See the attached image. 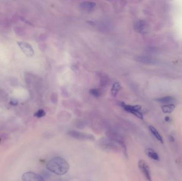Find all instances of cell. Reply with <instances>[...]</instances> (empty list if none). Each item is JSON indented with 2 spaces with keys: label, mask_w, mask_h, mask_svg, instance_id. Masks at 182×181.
<instances>
[{
  "label": "cell",
  "mask_w": 182,
  "mask_h": 181,
  "mask_svg": "<svg viewBox=\"0 0 182 181\" xmlns=\"http://www.w3.org/2000/svg\"><path fill=\"white\" fill-rule=\"evenodd\" d=\"M46 168L49 171L58 175L66 174L69 170V165L67 161L61 157H55L48 161Z\"/></svg>",
  "instance_id": "1"
},
{
  "label": "cell",
  "mask_w": 182,
  "mask_h": 181,
  "mask_svg": "<svg viewBox=\"0 0 182 181\" xmlns=\"http://www.w3.org/2000/svg\"><path fill=\"white\" fill-rule=\"evenodd\" d=\"M68 135H69L71 137L78 140L92 141L95 140V137L93 135L89 133H84L80 131L71 130L68 132Z\"/></svg>",
  "instance_id": "2"
},
{
  "label": "cell",
  "mask_w": 182,
  "mask_h": 181,
  "mask_svg": "<svg viewBox=\"0 0 182 181\" xmlns=\"http://www.w3.org/2000/svg\"><path fill=\"white\" fill-rule=\"evenodd\" d=\"M121 105L124 108V110L134 115L135 116H136V117L140 119H143V114L140 112V110H141V107L140 106L127 105H126L125 104H124V103L121 104Z\"/></svg>",
  "instance_id": "3"
},
{
  "label": "cell",
  "mask_w": 182,
  "mask_h": 181,
  "mask_svg": "<svg viewBox=\"0 0 182 181\" xmlns=\"http://www.w3.org/2000/svg\"><path fill=\"white\" fill-rule=\"evenodd\" d=\"M139 169L141 170L144 176L148 181H152V178L151 175V171L150 167L147 163L144 160H140L138 163Z\"/></svg>",
  "instance_id": "4"
},
{
  "label": "cell",
  "mask_w": 182,
  "mask_h": 181,
  "mask_svg": "<svg viewBox=\"0 0 182 181\" xmlns=\"http://www.w3.org/2000/svg\"><path fill=\"white\" fill-rule=\"evenodd\" d=\"M22 181H45L43 177L36 173L26 172L21 177Z\"/></svg>",
  "instance_id": "5"
},
{
  "label": "cell",
  "mask_w": 182,
  "mask_h": 181,
  "mask_svg": "<svg viewBox=\"0 0 182 181\" xmlns=\"http://www.w3.org/2000/svg\"><path fill=\"white\" fill-rule=\"evenodd\" d=\"M18 45L21 50L23 51V53H24L27 56L32 57L33 56L34 53V50L30 44H28L27 42L18 41Z\"/></svg>",
  "instance_id": "6"
},
{
  "label": "cell",
  "mask_w": 182,
  "mask_h": 181,
  "mask_svg": "<svg viewBox=\"0 0 182 181\" xmlns=\"http://www.w3.org/2000/svg\"><path fill=\"white\" fill-rule=\"evenodd\" d=\"M96 4L93 2H84L80 5V8L83 10L86 11H90L92 10L96 6Z\"/></svg>",
  "instance_id": "7"
},
{
  "label": "cell",
  "mask_w": 182,
  "mask_h": 181,
  "mask_svg": "<svg viewBox=\"0 0 182 181\" xmlns=\"http://www.w3.org/2000/svg\"><path fill=\"white\" fill-rule=\"evenodd\" d=\"M135 60L139 62H141L146 64H155L156 62L155 60L150 57L146 56H137L135 57Z\"/></svg>",
  "instance_id": "8"
},
{
  "label": "cell",
  "mask_w": 182,
  "mask_h": 181,
  "mask_svg": "<svg viewBox=\"0 0 182 181\" xmlns=\"http://www.w3.org/2000/svg\"><path fill=\"white\" fill-rule=\"evenodd\" d=\"M146 154L147 156L155 161H159V157L157 152L151 148H146L145 150Z\"/></svg>",
  "instance_id": "9"
},
{
  "label": "cell",
  "mask_w": 182,
  "mask_h": 181,
  "mask_svg": "<svg viewBox=\"0 0 182 181\" xmlns=\"http://www.w3.org/2000/svg\"><path fill=\"white\" fill-rule=\"evenodd\" d=\"M149 130H150V131L151 133L153 135L155 136V137L157 139V140L159 141L160 142H161V143H163L164 142L163 138L162 137V135L160 134L159 132L157 131V129L155 128V127L150 125V126H149Z\"/></svg>",
  "instance_id": "10"
},
{
  "label": "cell",
  "mask_w": 182,
  "mask_h": 181,
  "mask_svg": "<svg viewBox=\"0 0 182 181\" xmlns=\"http://www.w3.org/2000/svg\"><path fill=\"white\" fill-rule=\"evenodd\" d=\"M145 23L143 21H139L135 23L134 26L135 29L139 32H142L145 29Z\"/></svg>",
  "instance_id": "11"
},
{
  "label": "cell",
  "mask_w": 182,
  "mask_h": 181,
  "mask_svg": "<svg viewBox=\"0 0 182 181\" xmlns=\"http://www.w3.org/2000/svg\"><path fill=\"white\" fill-rule=\"evenodd\" d=\"M162 110L165 113H171L175 109V105L173 104H168L162 106Z\"/></svg>",
  "instance_id": "12"
},
{
  "label": "cell",
  "mask_w": 182,
  "mask_h": 181,
  "mask_svg": "<svg viewBox=\"0 0 182 181\" xmlns=\"http://www.w3.org/2000/svg\"><path fill=\"white\" fill-rule=\"evenodd\" d=\"M121 88V85L119 84V83H115L113 85V86L112 87L111 89V93L112 95L114 96H116L117 93L118 92L119 90H120Z\"/></svg>",
  "instance_id": "13"
},
{
  "label": "cell",
  "mask_w": 182,
  "mask_h": 181,
  "mask_svg": "<svg viewBox=\"0 0 182 181\" xmlns=\"http://www.w3.org/2000/svg\"><path fill=\"white\" fill-rule=\"evenodd\" d=\"M174 100V99L172 97L166 96L158 99L157 101L161 103H168L173 101Z\"/></svg>",
  "instance_id": "14"
},
{
  "label": "cell",
  "mask_w": 182,
  "mask_h": 181,
  "mask_svg": "<svg viewBox=\"0 0 182 181\" xmlns=\"http://www.w3.org/2000/svg\"><path fill=\"white\" fill-rule=\"evenodd\" d=\"M46 113L43 110H39L34 114V116L37 118L43 117L46 115Z\"/></svg>",
  "instance_id": "15"
},
{
  "label": "cell",
  "mask_w": 182,
  "mask_h": 181,
  "mask_svg": "<svg viewBox=\"0 0 182 181\" xmlns=\"http://www.w3.org/2000/svg\"><path fill=\"white\" fill-rule=\"evenodd\" d=\"M90 93L94 97H99L100 96V92L97 89H92L90 90Z\"/></svg>",
  "instance_id": "16"
},
{
  "label": "cell",
  "mask_w": 182,
  "mask_h": 181,
  "mask_svg": "<svg viewBox=\"0 0 182 181\" xmlns=\"http://www.w3.org/2000/svg\"><path fill=\"white\" fill-rule=\"evenodd\" d=\"M10 103V104L12 105L16 106L18 105V101H17V99H16L13 98L11 99Z\"/></svg>",
  "instance_id": "17"
},
{
  "label": "cell",
  "mask_w": 182,
  "mask_h": 181,
  "mask_svg": "<svg viewBox=\"0 0 182 181\" xmlns=\"http://www.w3.org/2000/svg\"><path fill=\"white\" fill-rule=\"evenodd\" d=\"M169 140L171 141V142H174V141H175L174 137H173L172 135H170V136H169Z\"/></svg>",
  "instance_id": "18"
},
{
  "label": "cell",
  "mask_w": 182,
  "mask_h": 181,
  "mask_svg": "<svg viewBox=\"0 0 182 181\" xmlns=\"http://www.w3.org/2000/svg\"><path fill=\"white\" fill-rule=\"evenodd\" d=\"M165 120H166V121H169V118L168 116H166V117H165Z\"/></svg>",
  "instance_id": "19"
}]
</instances>
